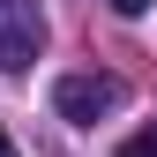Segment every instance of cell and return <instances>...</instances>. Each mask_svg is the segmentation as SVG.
Here are the masks:
<instances>
[{"label": "cell", "mask_w": 157, "mask_h": 157, "mask_svg": "<svg viewBox=\"0 0 157 157\" xmlns=\"http://www.w3.org/2000/svg\"><path fill=\"white\" fill-rule=\"evenodd\" d=\"M120 105H127V82L105 75V67H82V75H60V82H52V112L75 120V127H97L105 112H120Z\"/></svg>", "instance_id": "cell-1"}, {"label": "cell", "mask_w": 157, "mask_h": 157, "mask_svg": "<svg viewBox=\"0 0 157 157\" xmlns=\"http://www.w3.org/2000/svg\"><path fill=\"white\" fill-rule=\"evenodd\" d=\"M0 8H8V0H0Z\"/></svg>", "instance_id": "cell-6"}, {"label": "cell", "mask_w": 157, "mask_h": 157, "mask_svg": "<svg viewBox=\"0 0 157 157\" xmlns=\"http://www.w3.org/2000/svg\"><path fill=\"white\" fill-rule=\"evenodd\" d=\"M120 157H157V120H150L142 135H127V142H120Z\"/></svg>", "instance_id": "cell-3"}, {"label": "cell", "mask_w": 157, "mask_h": 157, "mask_svg": "<svg viewBox=\"0 0 157 157\" xmlns=\"http://www.w3.org/2000/svg\"><path fill=\"white\" fill-rule=\"evenodd\" d=\"M105 8H112V15H142L150 0H105Z\"/></svg>", "instance_id": "cell-4"}, {"label": "cell", "mask_w": 157, "mask_h": 157, "mask_svg": "<svg viewBox=\"0 0 157 157\" xmlns=\"http://www.w3.org/2000/svg\"><path fill=\"white\" fill-rule=\"evenodd\" d=\"M0 157H15V142H8V127H0Z\"/></svg>", "instance_id": "cell-5"}, {"label": "cell", "mask_w": 157, "mask_h": 157, "mask_svg": "<svg viewBox=\"0 0 157 157\" xmlns=\"http://www.w3.org/2000/svg\"><path fill=\"white\" fill-rule=\"evenodd\" d=\"M37 52H45V15H37V0H8V8H0V75H23Z\"/></svg>", "instance_id": "cell-2"}]
</instances>
